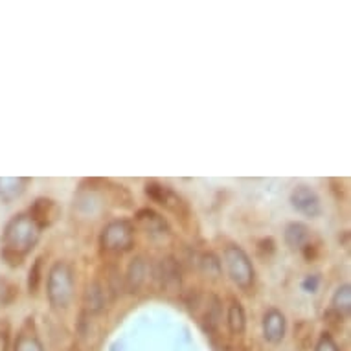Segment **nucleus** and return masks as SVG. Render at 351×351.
<instances>
[{"instance_id":"nucleus-1","label":"nucleus","mask_w":351,"mask_h":351,"mask_svg":"<svg viewBox=\"0 0 351 351\" xmlns=\"http://www.w3.org/2000/svg\"><path fill=\"white\" fill-rule=\"evenodd\" d=\"M40 228L28 212H21L8 221L2 234V250L0 256L10 267H21L40 239Z\"/></svg>"},{"instance_id":"nucleus-2","label":"nucleus","mask_w":351,"mask_h":351,"mask_svg":"<svg viewBox=\"0 0 351 351\" xmlns=\"http://www.w3.org/2000/svg\"><path fill=\"white\" fill-rule=\"evenodd\" d=\"M47 296L53 309H66L74 298V271L66 261H56L48 272Z\"/></svg>"},{"instance_id":"nucleus-3","label":"nucleus","mask_w":351,"mask_h":351,"mask_svg":"<svg viewBox=\"0 0 351 351\" xmlns=\"http://www.w3.org/2000/svg\"><path fill=\"white\" fill-rule=\"evenodd\" d=\"M99 245L105 252L109 254H125L129 252L134 245V226L127 219H116L110 221L105 226L101 236H99Z\"/></svg>"},{"instance_id":"nucleus-4","label":"nucleus","mask_w":351,"mask_h":351,"mask_svg":"<svg viewBox=\"0 0 351 351\" xmlns=\"http://www.w3.org/2000/svg\"><path fill=\"white\" fill-rule=\"evenodd\" d=\"M225 265L228 276L241 291H248L254 285L256 271L248 254L237 245H228L225 248Z\"/></svg>"},{"instance_id":"nucleus-5","label":"nucleus","mask_w":351,"mask_h":351,"mask_svg":"<svg viewBox=\"0 0 351 351\" xmlns=\"http://www.w3.org/2000/svg\"><path fill=\"white\" fill-rule=\"evenodd\" d=\"M145 193L149 199L158 202L160 206L167 208L169 212H173L177 217H182L188 213V204L182 201V197L177 195L169 186L158 184V182H149L145 186Z\"/></svg>"},{"instance_id":"nucleus-6","label":"nucleus","mask_w":351,"mask_h":351,"mask_svg":"<svg viewBox=\"0 0 351 351\" xmlns=\"http://www.w3.org/2000/svg\"><path fill=\"white\" fill-rule=\"evenodd\" d=\"M291 204L296 212L305 215V217H318L322 213L320 197L309 186H296L291 193Z\"/></svg>"},{"instance_id":"nucleus-7","label":"nucleus","mask_w":351,"mask_h":351,"mask_svg":"<svg viewBox=\"0 0 351 351\" xmlns=\"http://www.w3.org/2000/svg\"><path fill=\"white\" fill-rule=\"evenodd\" d=\"M28 215L34 219L37 226L43 230V228L52 226L58 221L59 215H61V208H59V204L53 199L39 197V199H35V202L29 208Z\"/></svg>"},{"instance_id":"nucleus-8","label":"nucleus","mask_w":351,"mask_h":351,"mask_svg":"<svg viewBox=\"0 0 351 351\" xmlns=\"http://www.w3.org/2000/svg\"><path fill=\"white\" fill-rule=\"evenodd\" d=\"M263 337L267 342L278 344L285 337V317L278 309H271L263 317Z\"/></svg>"},{"instance_id":"nucleus-9","label":"nucleus","mask_w":351,"mask_h":351,"mask_svg":"<svg viewBox=\"0 0 351 351\" xmlns=\"http://www.w3.org/2000/svg\"><path fill=\"white\" fill-rule=\"evenodd\" d=\"M29 179L26 177H0V199L4 202L17 201L28 190Z\"/></svg>"},{"instance_id":"nucleus-10","label":"nucleus","mask_w":351,"mask_h":351,"mask_svg":"<svg viewBox=\"0 0 351 351\" xmlns=\"http://www.w3.org/2000/svg\"><path fill=\"white\" fill-rule=\"evenodd\" d=\"M15 351H45L43 342H40L37 333H35L32 318H28V322L24 324L23 329H21L17 342H15Z\"/></svg>"},{"instance_id":"nucleus-11","label":"nucleus","mask_w":351,"mask_h":351,"mask_svg":"<svg viewBox=\"0 0 351 351\" xmlns=\"http://www.w3.org/2000/svg\"><path fill=\"white\" fill-rule=\"evenodd\" d=\"M351 309V287L350 283H344L340 285L337 291H335L333 298H331V311L337 315V318H348L350 317Z\"/></svg>"},{"instance_id":"nucleus-12","label":"nucleus","mask_w":351,"mask_h":351,"mask_svg":"<svg viewBox=\"0 0 351 351\" xmlns=\"http://www.w3.org/2000/svg\"><path fill=\"white\" fill-rule=\"evenodd\" d=\"M136 221L140 223V226H144L145 230L151 232V234H160V236L167 234V223L164 221V217H160L153 210H140L136 213Z\"/></svg>"},{"instance_id":"nucleus-13","label":"nucleus","mask_w":351,"mask_h":351,"mask_svg":"<svg viewBox=\"0 0 351 351\" xmlns=\"http://www.w3.org/2000/svg\"><path fill=\"white\" fill-rule=\"evenodd\" d=\"M283 239L287 243V247L291 248H304L307 247V241H309V228L302 223H291L285 228V234H283Z\"/></svg>"},{"instance_id":"nucleus-14","label":"nucleus","mask_w":351,"mask_h":351,"mask_svg":"<svg viewBox=\"0 0 351 351\" xmlns=\"http://www.w3.org/2000/svg\"><path fill=\"white\" fill-rule=\"evenodd\" d=\"M145 276H147V265L142 258L133 259V263L129 265V271H127V289L134 293L142 287V283L145 282Z\"/></svg>"},{"instance_id":"nucleus-15","label":"nucleus","mask_w":351,"mask_h":351,"mask_svg":"<svg viewBox=\"0 0 351 351\" xmlns=\"http://www.w3.org/2000/svg\"><path fill=\"white\" fill-rule=\"evenodd\" d=\"M247 328V315L239 302H232L228 309V329L232 335H241Z\"/></svg>"},{"instance_id":"nucleus-16","label":"nucleus","mask_w":351,"mask_h":351,"mask_svg":"<svg viewBox=\"0 0 351 351\" xmlns=\"http://www.w3.org/2000/svg\"><path fill=\"white\" fill-rule=\"evenodd\" d=\"M19 296V289L6 278H0V307L12 305Z\"/></svg>"},{"instance_id":"nucleus-17","label":"nucleus","mask_w":351,"mask_h":351,"mask_svg":"<svg viewBox=\"0 0 351 351\" xmlns=\"http://www.w3.org/2000/svg\"><path fill=\"white\" fill-rule=\"evenodd\" d=\"M40 267H43V259L37 258V259H35L34 267H32V271H29V280H28L29 293H37V289H39Z\"/></svg>"},{"instance_id":"nucleus-18","label":"nucleus","mask_w":351,"mask_h":351,"mask_svg":"<svg viewBox=\"0 0 351 351\" xmlns=\"http://www.w3.org/2000/svg\"><path fill=\"white\" fill-rule=\"evenodd\" d=\"M315 351H339V346H337V342H335L331 335L324 333L322 337L318 339Z\"/></svg>"},{"instance_id":"nucleus-19","label":"nucleus","mask_w":351,"mask_h":351,"mask_svg":"<svg viewBox=\"0 0 351 351\" xmlns=\"http://www.w3.org/2000/svg\"><path fill=\"white\" fill-rule=\"evenodd\" d=\"M0 351H8V335L0 328Z\"/></svg>"}]
</instances>
